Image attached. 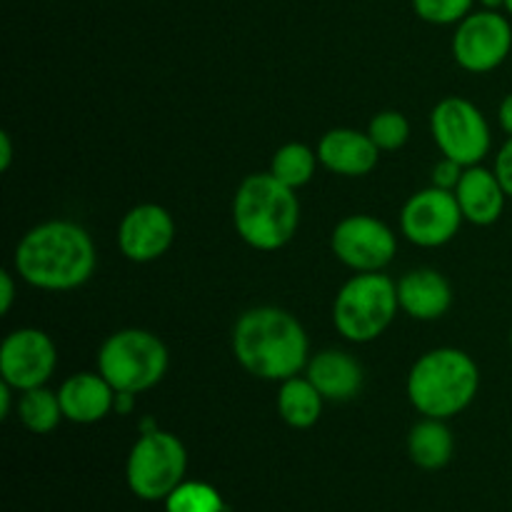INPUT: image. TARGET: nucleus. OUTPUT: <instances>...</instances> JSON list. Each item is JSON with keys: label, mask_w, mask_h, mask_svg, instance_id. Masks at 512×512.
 Listing matches in <instances>:
<instances>
[{"label": "nucleus", "mask_w": 512, "mask_h": 512, "mask_svg": "<svg viewBox=\"0 0 512 512\" xmlns=\"http://www.w3.org/2000/svg\"><path fill=\"white\" fill-rule=\"evenodd\" d=\"M93 238L73 220H45L20 238L15 248V273L30 288L65 293L88 283L95 273Z\"/></svg>", "instance_id": "f257e3e1"}, {"label": "nucleus", "mask_w": 512, "mask_h": 512, "mask_svg": "<svg viewBox=\"0 0 512 512\" xmlns=\"http://www.w3.org/2000/svg\"><path fill=\"white\" fill-rule=\"evenodd\" d=\"M233 355L253 378L283 383L305 370L310 343L295 315L275 305L245 310L233 328Z\"/></svg>", "instance_id": "f03ea898"}, {"label": "nucleus", "mask_w": 512, "mask_h": 512, "mask_svg": "<svg viewBox=\"0 0 512 512\" xmlns=\"http://www.w3.org/2000/svg\"><path fill=\"white\" fill-rule=\"evenodd\" d=\"M233 225L240 240L260 253L285 248L300 225L298 195L270 170L248 175L235 190Z\"/></svg>", "instance_id": "7ed1b4c3"}, {"label": "nucleus", "mask_w": 512, "mask_h": 512, "mask_svg": "<svg viewBox=\"0 0 512 512\" xmlns=\"http://www.w3.org/2000/svg\"><path fill=\"white\" fill-rule=\"evenodd\" d=\"M405 388L423 418L450 420L478 395L480 368L465 350L435 348L415 360Z\"/></svg>", "instance_id": "20e7f679"}, {"label": "nucleus", "mask_w": 512, "mask_h": 512, "mask_svg": "<svg viewBox=\"0 0 512 512\" xmlns=\"http://www.w3.org/2000/svg\"><path fill=\"white\" fill-rule=\"evenodd\" d=\"M400 310L398 283L380 273H358L338 290L333 325L350 343L378 340Z\"/></svg>", "instance_id": "39448f33"}, {"label": "nucleus", "mask_w": 512, "mask_h": 512, "mask_svg": "<svg viewBox=\"0 0 512 512\" xmlns=\"http://www.w3.org/2000/svg\"><path fill=\"white\" fill-rule=\"evenodd\" d=\"M170 355L163 340L150 330L125 328L108 335L98 350V373L115 393H145L168 373Z\"/></svg>", "instance_id": "423d86ee"}, {"label": "nucleus", "mask_w": 512, "mask_h": 512, "mask_svg": "<svg viewBox=\"0 0 512 512\" xmlns=\"http://www.w3.org/2000/svg\"><path fill=\"white\" fill-rule=\"evenodd\" d=\"M188 473V450L168 430H145L130 448L125 480L135 498L165 500Z\"/></svg>", "instance_id": "0eeeda50"}, {"label": "nucleus", "mask_w": 512, "mask_h": 512, "mask_svg": "<svg viewBox=\"0 0 512 512\" xmlns=\"http://www.w3.org/2000/svg\"><path fill=\"white\" fill-rule=\"evenodd\" d=\"M430 133L445 158L458 160L460 165H480L490 153L493 135L483 110L470 100L450 95L443 98L430 113Z\"/></svg>", "instance_id": "6e6552de"}, {"label": "nucleus", "mask_w": 512, "mask_h": 512, "mask_svg": "<svg viewBox=\"0 0 512 512\" xmlns=\"http://www.w3.org/2000/svg\"><path fill=\"white\" fill-rule=\"evenodd\" d=\"M512 50V25L500 10H473L453 33V58L475 75L490 73L508 60Z\"/></svg>", "instance_id": "1a4fd4ad"}, {"label": "nucleus", "mask_w": 512, "mask_h": 512, "mask_svg": "<svg viewBox=\"0 0 512 512\" xmlns=\"http://www.w3.org/2000/svg\"><path fill=\"white\" fill-rule=\"evenodd\" d=\"M333 255L355 273H380L393 263L398 253V238L383 220L373 215H348L330 235Z\"/></svg>", "instance_id": "9d476101"}, {"label": "nucleus", "mask_w": 512, "mask_h": 512, "mask_svg": "<svg viewBox=\"0 0 512 512\" xmlns=\"http://www.w3.org/2000/svg\"><path fill=\"white\" fill-rule=\"evenodd\" d=\"M463 223V210L453 190L435 185L410 195L400 213V230L418 248H440L450 243Z\"/></svg>", "instance_id": "9b49d317"}, {"label": "nucleus", "mask_w": 512, "mask_h": 512, "mask_svg": "<svg viewBox=\"0 0 512 512\" xmlns=\"http://www.w3.org/2000/svg\"><path fill=\"white\" fill-rule=\"evenodd\" d=\"M58 350L53 338L38 328H20L0 345V378L18 393L43 388L55 373Z\"/></svg>", "instance_id": "f8f14e48"}, {"label": "nucleus", "mask_w": 512, "mask_h": 512, "mask_svg": "<svg viewBox=\"0 0 512 512\" xmlns=\"http://www.w3.org/2000/svg\"><path fill=\"white\" fill-rule=\"evenodd\" d=\"M173 240L175 220L163 205H135L118 225V248L133 263H153L163 258Z\"/></svg>", "instance_id": "ddd939ff"}, {"label": "nucleus", "mask_w": 512, "mask_h": 512, "mask_svg": "<svg viewBox=\"0 0 512 512\" xmlns=\"http://www.w3.org/2000/svg\"><path fill=\"white\" fill-rule=\"evenodd\" d=\"M318 160L330 173L343 178H363L373 173L380 160V148L373 143L368 130L333 128L320 138Z\"/></svg>", "instance_id": "4468645a"}, {"label": "nucleus", "mask_w": 512, "mask_h": 512, "mask_svg": "<svg viewBox=\"0 0 512 512\" xmlns=\"http://www.w3.org/2000/svg\"><path fill=\"white\" fill-rule=\"evenodd\" d=\"M63 418L75 425H93L115 410V388L100 373H75L58 390Z\"/></svg>", "instance_id": "2eb2a0df"}, {"label": "nucleus", "mask_w": 512, "mask_h": 512, "mask_svg": "<svg viewBox=\"0 0 512 512\" xmlns=\"http://www.w3.org/2000/svg\"><path fill=\"white\" fill-rule=\"evenodd\" d=\"M455 198H458L463 218L468 223L488 228V225L498 223L500 215H503L508 193L500 185L495 170L483 168V165H470V168H465L460 185L455 188Z\"/></svg>", "instance_id": "dca6fc26"}, {"label": "nucleus", "mask_w": 512, "mask_h": 512, "mask_svg": "<svg viewBox=\"0 0 512 512\" xmlns=\"http://www.w3.org/2000/svg\"><path fill=\"white\" fill-rule=\"evenodd\" d=\"M400 310L413 320H438L453 305V288L448 278L433 268L410 270L398 283Z\"/></svg>", "instance_id": "f3484780"}, {"label": "nucleus", "mask_w": 512, "mask_h": 512, "mask_svg": "<svg viewBox=\"0 0 512 512\" xmlns=\"http://www.w3.org/2000/svg\"><path fill=\"white\" fill-rule=\"evenodd\" d=\"M305 378L318 388L325 400L348 403L363 388V368L358 360L343 350H323L305 365Z\"/></svg>", "instance_id": "a211bd4d"}, {"label": "nucleus", "mask_w": 512, "mask_h": 512, "mask_svg": "<svg viewBox=\"0 0 512 512\" xmlns=\"http://www.w3.org/2000/svg\"><path fill=\"white\" fill-rule=\"evenodd\" d=\"M455 440L445 420L423 418L408 435V455L420 470H440L453 460Z\"/></svg>", "instance_id": "6ab92c4d"}, {"label": "nucleus", "mask_w": 512, "mask_h": 512, "mask_svg": "<svg viewBox=\"0 0 512 512\" xmlns=\"http://www.w3.org/2000/svg\"><path fill=\"white\" fill-rule=\"evenodd\" d=\"M323 403L325 398L308 378L295 375V378H288L280 383L278 413L283 418V423L290 425V428H313L320 420V415H323Z\"/></svg>", "instance_id": "aec40b11"}, {"label": "nucleus", "mask_w": 512, "mask_h": 512, "mask_svg": "<svg viewBox=\"0 0 512 512\" xmlns=\"http://www.w3.org/2000/svg\"><path fill=\"white\" fill-rule=\"evenodd\" d=\"M318 163V150L308 148L305 143H285L275 150L270 160V173L283 185L298 190L313 180Z\"/></svg>", "instance_id": "412c9836"}, {"label": "nucleus", "mask_w": 512, "mask_h": 512, "mask_svg": "<svg viewBox=\"0 0 512 512\" xmlns=\"http://www.w3.org/2000/svg\"><path fill=\"white\" fill-rule=\"evenodd\" d=\"M18 413L20 423L35 435L53 433L60 425V420H63V408H60L58 393L48 390L45 385L43 388H33L20 393Z\"/></svg>", "instance_id": "4be33fe9"}, {"label": "nucleus", "mask_w": 512, "mask_h": 512, "mask_svg": "<svg viewBox=\"0 0 512 512\" xmlns=\"http://www.w3.org/2000/svg\"><path fill=\"white\" fill-rule=\"evenodd\" d=\"M165 512H225L223 495L210 483L183 480L165 498Z\"/></svg>", "instance_id": "5701e85b"}, {"label": "nucleus", "mask_w": 512, "mask_h": 512, "mask_svg": "<svg viewBox=\"0 0 512 512\" xmlns=\"http://www.w3.org/2000/svg\"><path fill=\"white\" fill-rule=\"evenodd\" d=\"M368 135L378 145L380 153H393L410 140V123L400 110H380L370 120Z\"/></svg>", "instance_id": "b1692460"}, {"label": "nucleus", "mask_w": 512, "mask_h": 512, "mask_svg": "<svg viewBox=\"0 0 512 512\" xmlns=\"http://www.w3.org/2000/svg\"><path fill=\"white\" fill-rule=\"evenodd\" d=\"M475 0H413V10L420 20L433 25H458L473 13Z\"/></svg>", "instance_id": "393cba45"}, {"label": "nucleus", "mask_w": 512, "mask_h": 512, "mask_svg": "<svg viewBox=\"0 0 512 512\" xmlns=\"http://www.w3.org/2000/svg\"><path fill=\"white\" fill-rule=\"evenodd\" d=\"M465 173V165H460L458 160L453 158H443L438 165L433 168V185L435 188H443V190H453L460 185V178Z\"/></svg>", "instance_id": "a878e982"}, {"label": "nucleus", "mask_w": 512, "mask_h": 512, "mask_svg": "<svg viewBox=\"0 0 512 512\" xmlns=\"http://www.w3.org/2000/svg\"><path fill=\"white\" fill-rule=\"evenodd\" d=\"M493 170L498 175L500 185L505 188V193H508V198H512V138L505 140V145L500 148Z\"/></svg>", "instance_id": "bb28decb"}, {"label": "nucleus", "mask_w": 512, "mask_h": 512, "mask_svg": "<svg viewBox=\"0 0 512 512\" xmlns=\"http://www.w3.org/2000/svg\"><path fill=\"white\" fill-rule=\"evenodd\" d=\"M15 303V280L10 270H3L0 273V313L8 315L10 308Z\"/></svg>", "instance_id": "cd10ccee"}, {"label": "nucleus", "mask_w": 512, "mask_h": 512, "mask_svg": "<svg viewBox=\"0 0 512 512\" xmlns=\"http://www.w3.org/2000/svg\"><path fill=\"white\" fill-rule=\"evenodd\" d=\"M13 165V138H10L8 130L0 133V170H10Z\"/></svg>", "instance_id": "c85d7f7f"}, {"label": "nucleus", "mask_w": 512, "mask_h": 512, "mask_svg": "<svg viewBox=\"0 0 512 512\" xmlns=\"http://www.w3.org/2000/svg\"><path fill=\"white\" fill-rule=\"evenodd\" d=\"M498 118H500V128L508 133V138H512V93L505 95L503 103H500Z\"/></svg>", "instance_id": "c756f323"}, {"label": "nucleus", "mask_w": 512, "mask_h": 512, "mask_svg": "<svg viewBox=\"0 0 512 512\" xmlns=\"http://www.w3.org/2000/svg\"><path fill=\"white\" fill-rule=\"evenodd\" d=\"M135 408V393H115V413L128 415Z\"/></svg>", "instance_id": "7c9ffc66"}, {"label": "nucleus", "mask_w": 512, "mask_h": 512, "mask_svg": "<svg viewBox=\"0 0 512 512\" xmlns=\"http://www.w3.org/2000/svg\"><path fill=\"white\" fill-rule=\"evenodd\" d=\"M10 398H13V388L5 380H0V418L3 420L10 415Z\"/></svg>", "instance_id": "2f4dec72"}, {"label": "nucleus", "mask_w": 512, "mask_h": 512, "mask_svg": "<svg viewBox=\"0 0 512 512\" xmlns=\"http://www.w3.org/2000/svg\"><path fill=\"white\" fill-rule=\"evenodd\" d=\"M480 5H483L485 10H505V0H480Z\"/></svg>", "instance_id": "473e14b6"}, {"label": "nucleus", "mask_w": 512, "mask_h": 512, "mask_svg": "<svg viewBox=\"0 0 512 512\" xmlns=\"http://www.w3.org/2000/svg\"><path fill=\"white\" fill-rule=\"evenodd\" d=\"M505 13H508L512 18V0H505Z\"/></svg>", "instance_id": "72a5a7b5"}, {"label": "nucleus", "mask_w": 512, "mask_h": 512, "mask_svg": "<svg viewBox=\"0 0 512 512\" xmlns=\"http://www.w3.org/2000/svg\"><path fill=\"white\" fill-rule=\"evenodd\" d=\"M510 348H512V328H510Z\"/></svg>", "instance_id": "f704fd0d"}]
</instances>
